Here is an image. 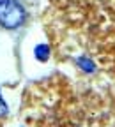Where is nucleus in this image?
Wrapping results in <instances>:
<instances>
[{
	"instance_id": "obj_1",
	"label": "nucleus",
	"mask_w": 115,
	"mask_h": 127,
	"mask_svg": "<svg viewBox=\"0 0 115 127\" xmlns=\"http://www.w3.org/2000/svg\"><path fill=\"white\" fill-rule=\"evenodd\" d=\"M27 20V11L18 0H0V25L7 30L20 28Z\"/></svg>"
},
{
	"instance_id": "obj_2",
	"label": "nucleus",
	"mask_w": 115,
	"mask_h": 127,
	"mask_svg": "<svg viewBox=\"0 0 115 127\" xmlns=\"http://www.w3.org/2000/svg\"><path fill=\"white\" fill-rule=\"evenodd\" d=\"M76 64H78V67L83 71V72H87V74H92V72L96 71V64H94V60H90L89 57H80V58H76Z\"/></svg>"
},
{
	"instance_id": "obj_3",
	"label": "nucleus",
	"mask_w": 115,
	"mask_h": 127,
	"mask_svg": "<svg viewBox=\"0 0 115 127\" xmlns=\"http://www.w3.org/2000/svg\"><path fill=\"white\" fill-rule=\"evenodd\" d=\"M34 57L39 62H46L48 57H50V46H48V44H37L34 48Z\"/></svg>"
},
{
	"instance_id": "obj_4",
	"label": "nucleus",
	"mask_w": 115,
	"mask_h": 127,
	"mask_svg": "<svg viewBox=\"0 0 115 127\" xmlns=\"http://www.w3.org/2000/svg\"><path fill=\"white\" fill-rule=\"evenodd\" d=\"M7 104H5V101L2 99V94H0V117H5L7 115Z\"/></svg>"
}]
</instances>
